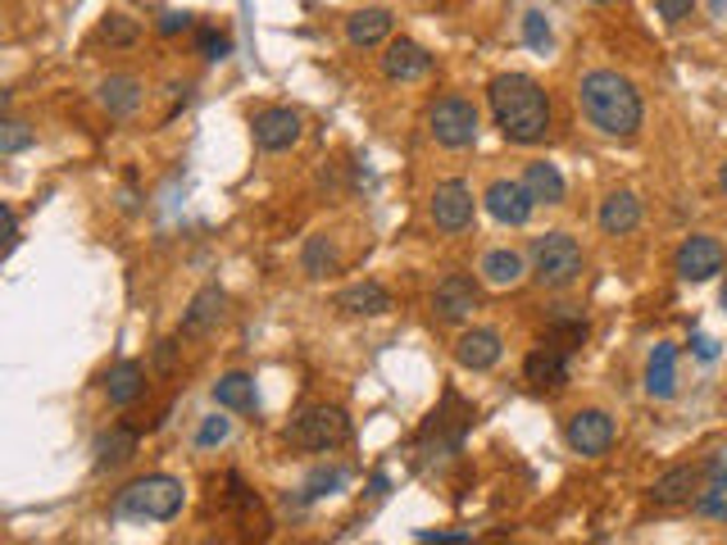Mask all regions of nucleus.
I'll use <instances>...</instances> for the list:
<instances>
[{
    "label": "nucleus",
    "instance_id": "obj_5",
    "mask_svg": "<svg viewBox=\"0 0 727 545\" xmlns=\"http://www.w3.org/2000/svg\"><path fill=\"white\" fill-rule=\"evenodd\" d=\"M287 441L300 445V450H319V454H323V450H337V445L350 441V418H346V409H337V405H310V409L287 428Z\"/></svg>",
    "mask_w": 727,
    "mask_h": 545
},
{
    "label": "nucleus",
    "instance_id": "obj_39",
    "mask_svg": "<svg viewBox=\"0 0 727 545\" xmlns=\"http://www.w3.org/2000/svg\"><path fill=\"white\" fill-rule=\"evenodd\" d=\"M695 355H701V359H714L718 350H714V341H709V337H695Z\"/></svg>",
    "mask_w": 727,
    "mask_h": 545
},
{
    "label": "nucleus",
    "instance_id": "obj_17",
    "mask_svg": "<svg viewBox=\"0 0 727 545\" xmlns=\"http://www.w3.org/2000/svg\"><path fill=\"white\" fill-rule=\"evenodd\" d=\"M386 37H391V10H378V5H369V10H355V14L346 19V42H350L355 50L382 46Z\"/></svg>",
    "mask_w": 727,
    "mask_h": 545
},
{
    "label": "nucleus",
    "instance_id": "obj_28",
    "mask_svg": "<svg viewBox=\"0 0 727 545\" xmlns=\"http://www.w3.org/2000/svg\"><path fill=\"white\" fill-rule=\"evenodd\" d=\"M132 454H137V432H128V428H114L96 441V464L101 468H124Z\"/></svg>",
    "mask_w": 727,
    "mask_h": 545
},
{
    "label": "nucleus",
    "instance_id": "obj_32",
    "mask_svg": "<svg viewBox=\"0 0 727 545\" xmlns=\"http://www.w3.org/2000/svg\"><path fill=\"white\" fill-rule=\"evenodd\" d=\"M33 146V132H27V124H19V118H5L0 124V155H19V150Z\"/></svg>",
    "mask_w": 727,
    "mask_h": 545
},
{
    "label": "nucleus",
    "instance_id": "obj_25",
    "mask_svg": "<svg viewBox=\"0 0 727 545\" xmlns=\"http://www.w3.org/2000/svg\"><path fill=\"white\" fill-rule=\"evenodd\" d=\"M109 405H118V409H128L132 401H141L146 396V369L141 363H132V359H124L118 369H109Z\"/></svg>",
    "mask_w": 727,
    "mask_h": 545
},
{
    "label": "nucleus",
    "instance_id": "obj_29",
    "mask_svg": "<svg viewBox=\"0 0 727 545\" xmlns=\"http://www.w3.org/2000/svg\"><path fill=\"white\" fill-rule=\"evenodd\" d=\"M300 264H305L310 278H323V272L332 268V246H327V236H310V241H305V255H300Z\"/></svg>",
    "mask_w": 727,
    "mask_h": 545
},
{
    "label": "nucleus",
    "instance_id": "obj_8",
    "mask_svg": "<svg viewBox=\"0 0 727 545\" xmlns=\"http://www.w3.org/2000/svg\"><path fill=\"white\" fill-rule=\"evenodd\" d=\"M564 441L578 450V454H587V460H600V454L614 445V418L604 414V409H578V414L568 418Z\"/></svg>",
    "mask_w": 727,
    "mask_h": 545
},
{
    "label": "nucleus",
    "instance_id": "obj_36",
    "mask_svg": "<svg viewBox=\"0 0 727 545\" xmlns=\"http://www.w3.org/2000/svg\"><path fill=\"white\" fill-rule=\"evenodd\" d=\"M228 50H232V42L223 33H209V27H205V33H200V55L205 59H223Z\"/></svg>",
    "mask_w": 727,
    "mask_h": 545
},
{
    "label": "nucleus",
    "instance_id": "obj_24",
    "mask_svg": "<svg viewBox=\"0 0 727 545\" xmlns=\"http://www.w3.org/2000/svg\"><path fill=\"white\" fill-rule=\"evenodd\" d=\"M523 272H528V264H523L519 251H487V255H482V282H487V287L509 291V287L523 282Z\"/></svg>",
    "mask_w": 727,
    "mask_h": 545
},
{
    "label": "nucleus",
    "instance_id": "obj_41",
    "mask_svg": "<svg viewBox=\"0 0 727 545\" xmlns=\"http://www.w3.org/2000/svg\"><path fill=\"white\" fill-rule=\"evenodd\" d=\"M718 187H723V192H727V164H723V169H718Z\"/></svg>",
    "mask_w": 727,
    "mask_h": 545
},
{
    "label": "nucleus",
    "instance_id": "obj_27",
    "mask_svg": "<svg viewBox=\"0 0 727 545\" xmlns=\"http://www.w3.org/2000/svg\"><path fill=\"white\" fill-rule=\"evenodd\" d=\"M523 187L532 192L536 205H559L564 200V177H559L555 164H545V160H536V164L523 169Z\"/></svg>",
    "mask_w": 727,
    "mask_h": 545
},
{
    "label": "nucleus",
    "instance_id": "obj_34",
    "mask_svg": "<svg viewBox=\"0 0 727 545\" xmlns=\"http://www.w3.org/2000/svg\"><path fill=\"white\" fill-rule=\"evenodd\" d=\"M228 432H232V422L228 418H205L200 422V432H196V445H219V441H228Z\"/></svg>",
    "mask_w": 727,
    "mask_h": 545
},
{
    "label": "nucleus",
    "instance_id": "obj_23",
    "mask_svg": "<svg viewBox=\"0 0 727 545\" xmlns=\"http://www.w3.org/2000/svg\"><path fill=\"white\" fill-rule=\"evenodd\" d=\"M215 405L232 409V414H255L259 396H255V378L251 373H228L215 382Z\"/></svg>",
    "mask_w": 727,
    "mask_h": 545
},
{
    "label": "nucleus",
    "instance_id": "obj_30",
    "mask_svg": "<svg viewBox=\"0 0 727 545\" xmlns=\"http://www.w3.org/2000/svg\"><path fill=\"white\" fill-rule=\"evenodd\" d=\"M137 33H141V27H137L128 14H109V19L101 23V37H105L109 46H132V42H137Z\"/></svg>",
    "mask_w": 727,
    "mask_h": 545
},
{
    "label": "nucleus",
    "instance_id": "obj_9",
    "mask_svg": "<svg viewBox=\"0 0 727 545\" xmlns=\"http://www.w3.org/2000/svg\"><path fill=\"white\" fill-rule=\"evenodd\" d=\"M482 205H487V214H492L496 223H509V228H523V223L532 219V209H536L532 192L523 187V182H509V177L492 182L487 196H482Z\"/></svg>",
    "mask_w": 727,
    "mask_h": 545
},
{
    "label": "nucleus",
    "instance_id": "obj_20",
    "mask_svg": "<svg viewBox=\"0 0 727 545\" xmlns=\"http://www.w3.org/2000/svg\"><path fill=\"white\" fill-rule=\"evenodd\" d=\"M695 509H701L705 519H727V450L714 454V464L701 482V496H695Z\"/></svg>",
    "mask_w": 727,
    "mask_h": 545
},
{
    "label": "nucleus",
    "instance_id": "obj_12",
    "mask_svg": "<svg viewBox=\"0 0 727 545\" xmlns=\"http://www.w3.org/2000/svg\"><path fill=\"white\" fill-rule=\"evenodd\" d=\"M432 73V55L423 50L418 42L401 37V42H386L382 50V78L391 82H418V78H428Z\"/></svg>",
    "mask_w": 727,
    "mask_h": 545
},
{
    "label": "nucleus",
    "instance_id": "obj_42",
    "mask_svg": "<svg viewBox=\"0 0 727 545\" xmlns=\"http://www.w3.org/2000/svg\"><path fill=\"white\" fill-rule=\"evenodd\" d=\"M714 14H727V0H714Z\"/></svg>",
    "mask_w": 727,
    "mask_h": 545
},
{
    "label": "nucleus",
    "instance_id": "obj_26",
    "mask_svg": "<svg viewBox=\"0 0 727 545\" xmlns=\"http://www.w3.org/2000/svg\"><path fill=\"white\" fill-rule=\"evenodd\" d=\"M101 105L114 114V118H128L137 105H141V82L118 73V78H105L101 82Z\"/></svg>",
    "mask_w": 727,
    "mask_h": 545
},
{
    "label": "nucleus",
    "instance_id": "obj_7",
    "mask_svg": "<svg viewBox=\"0 0 727 545\" xmlns=\"http://www.w3.org/2000/svg\"><path fill=\"white\" fill-rule=\"evenodd\" d=\"M428 209L441 232H464V228H473V187L464 177H446V182H437Z\"/></svg>",
    "mask_w": 727,
    "mask_h": 545
},
{
    "label": "nucleus",
    "instance_id": "obj_43",
    "mask_svg": "<svg viewBox=\"0 0 727 545\" xmlns=\"http://www.w3.org/2000/svg\"><path fill=\"white\" fill-rule=\"evenodd\" d=\"M596 5H610V0H596Z\"/></svg>",
    "mask_w": 727,
    "mask_h": 545
},
{
    "label": "nucleus",
    "instance_id": "obj_6",
    "mask_svg": "<svg viewBox=\"0 0 727 545\" xmlns=\"http://www.w3.org/2000/svg\"><path fill=\"white\" fill-rule=\"evenodd\" d=\"M477 109L469 105V101H460V96H446V101H437L432 109H428V132H432V141L437 146H446V150H464V146H473L477 141Z\"/></svg>",
    "mask_w": 727,
    "mask_h": 545
},
{
    "label": "nucleus",
    "instance_id": "obj_4",
    "mask_svg": "<svg viewBox=\"0 0 727 545\" xmlns=\"http://www.w3.org/2000/svg\"><path fill=\"white\" fill-rule=\"evenodd\" d=\"M532 278L551 291H564L582 278V246L568 232H545L532 241Z\"/></svg>",
    "mask_w": 727,
    "mask_h": 545
},
{
    "label": "nucleus",
    "instance_id": "obj_14",
    "mask_svg": "<svg viewBox=\"0 0 727 545\" xmlns=\"http://www.w3.org/2000/svg\"><path fill=\"white\" fill-rule=\"evenodd\" d=\"M523 378L532 382V386H551V391H559L564 382H568V350L564 346H555V341H541L528 359H523Z\"/></svg>",
    "mask_w": 727,
    "mask_h": 545
},
{
    "label": "nucleus",
    "instance_id": "obj_21",
    "mask_svg": "<svg viewBox=\"0 0 727 545\" xmlns=\"http://www.w3.org/2000/svg\"><path fill=\"white\" fill-rule=\"evenodd\" d=\"M337 310L359 314V318H378V314L391 310V295H386L382 282H355V287H346V291L337 295Z\"/></svg>",
    "mask_w": 727,
    "mask_h": 545
},
{
    "label": "nucleus",
    "instance_id": "obj_18",
    "mask_svg": "<svg viewBox=\"0 0 727 545\" xmlns=\"http://www.w3.org/2000/svg\"><path fill=\"white\" fill-rule=\"evenodd\" d=\"M701 468H691V464H682V468H669L663 477H655V487H650V496H655V505H686V500H695L701 496Z\"/></svg>",
    "mask_w": 727,
    "mask_h": 545
},
{
    "label": "nucleus",
    "instance_id": "obj_35",
    "mask_svg": "<svg viewBox=\"0 0 727 545\" xmlns=\"http://www.w3.org/2000/svg\"><path fill=\"white\" fill-rule=\"evenodd\" d=\"M655 10H659L663 23H682V19H691L695 0H655Z\"/></svg>",
    "mask_w": 727,
    "mask_h": 545
},
{
    "label": "nucleus",
    "instance_id": "obj_40",
    "mask_svg": "<svg viewBox=\"0 0 727 545\" xmlns=\"http://www.w3.org/2000/svg\"><path fill=\"white\" fill-rule=\"evenodd\" d=\"M718 305L727 310V278H723V291H718Z\"/></svg>",
    "mask_w": 727,
    "mask_h": 545
},
{
    "label": "nucleus",
    "instance_id": "obj_15",
    "mask_svg": "<svg viewBox=\"0 0 727 545\" xmlns=\"http://www.w3.org/2000/svg\"><path fill=\"white\" fill-rule=\"evenodd\" d=\"M500 332L496 327H473V332H464L460 341H454V359L464 363V369H473V373H487V369H496L500 363Z\"/></svg>",
    "mask_w": 727,
    "mask_h": 545
},
{
    "label": "nucleus",
    "instance_id": "obj_11",
    "mask_svg": "<svg viewBox=\"0 0 727 545\" xmlns=\"http://www.w3.org/2000/svg\"><path fill=\"white\" fill-rule=\"evenodd\" d=\"M714 272H723V246L705 232L686 236L682 251H678V278L682 282H709Z\"/></svg>",
    "mask_w": 727,
    "mask_h": 545
},
{
    "label": "nucleus",
    "instance_id": "obj_38",
    "mask_svg": "<svg viewBox=\"0 0 727 545\" xmlns=\"http://www.w3.org/2000/svg\"><path fill=\"white\" fill-rule=\"evenodd\" d=\"M418 541H469V532H418Z\"/></svg>",
    "mask_w": 727,
    "mask_h": 545
},
{
    "label": "nucleus",
    "instance_id": "obj_13",
    "mask_svg": "<svg viewBox=\"0 0 727 545\" xmlns=\"http://www.w3.org/2000/svg\"><path fill=\"white\" fill-rule=\"evenodd\" d=\"M432 310L441 323H464L473 310H477V287L473 278H464V272H450V278L437 282V295H432Z\"/></svg>",
    "mask_w": 727,
    "mask_h": 545
},
{
    "label": "nucleus",
    "instance_id": "obj_3",
    "mask_svg": "<svg viewBox=\"0 0 727 545\" xmlns=\"http://www.w3.org/2000/svg\"><path fill=\"white\" fill-rule=\"evenodd\" d=\"M187 505V487H182L177 477L169 473H150V477H137L132 487L118 496V509L128 513V519H150V523H169L182 513Z\"/></svg>",
    "mask_w": 727,
    "mask_h": 545
},
{
    "label": "nucleus",
    "instance_id": "obj_31",
    "mask_svg": "<svg viewBox=\"0 0 727 545\" xmlns=\"http://www.w3.org/2000/svg\"><path fill=\"white\" fill-rule=\"evenodd\" d=\"M342 487H346V468H319V473H310V482H305V500H319V496L342 491Z\"/></svg>",
    "mask_w": 727,
    "mask_h": 545
},
{
    "label": "nucleus",
    "instance_id": "obj_37",
    "mask_svg": "<svg viewBox=\"0 0 727 545\" xmlns=\"http://www.w3.org/2000/svg\"><path fill=\"white\" fill-rule=\"evenodd\" d=\"M160 33L164 37H173V33H187V27H192V14H177V10H169V14H160Z\"/></svg>",
    "mask_w": 727,
    "mask_h": 545
},
{
    "label": "nucleus",
    "instance_id": "obj_22",
    "mask_svg": "<svg viewBox=\"0 0 727 545\" xmlns=\"http://www.w3.org/2000/svg\"><path fill=\"white\" fill-rule=\"evenodd\" d=\"M636 223H642V200H636L632 192L604 196V205H600V228L604 232H610V236H627Z\"/></svg>",
    "mask_w": 727,
    "mask_h": 545
},
{
    "label": "nucleus",
    "instance_id": "obj_16",
    "mask_svg": "<svg viewBox=\"0 0 727 545\" xmlns=\"http://www.w3.org/2000/svg\"><path fill=\"white\" fill-rule=\"evenodd\" d=\"M223 310H228V295L219 287H205L196 291L192 310L182 314V337H205V332H215L223 323Z\"/></svg>",
    "mask_w": 727,
    "mask_h": 545
},
{
    "label": "nucleus",
    "instance_id": "obj_10",
    "mask_svg": "<svg viewBox=\"0 0 727 545\" xmlns=\"http://www.w3.org/2000/svg\"><path fill=\"white\" fill-rule=\"evenodd\" d=\"M300 132H305V124H300V114L287 109V105L255 114V146L268 150V155H282V150H291L300 141Z\"/></svg>",
    "mask_w": 727,
    "mask_h": 545
},
{
    "label": "nucleus",
    "instance_id": "obj_19",
    "mask_svg": "<svg viewBox=\"0 0 727 545\" xmlns=\"http://www.w3.org/2000/svg\"><path fill=\"white\" fill-rule=\"evenodd\" d=\"M646 391L655 401H669L673 391H678V346L669 341H659L650 350V363H646Z\"/></svg>",
    "mask_w": 727,
    "mask_h": 545
},
{
    "label": "nucleus",
    "instance_id": "obj_1",
    "mask_svg": "<svg viewBox=\"0 0 727 545\" xmlns=\"http://www.w3.org/2000/svg\"><path fill=\"white\" fill-rule=\"evenodd\" d=\"M487 101L496 114V128L513 146H536L551 132V101L536 78L528 73H500L487 82Z\"/></svg>",
    "mask_w": 727,
    "mask_h": 545
},
{
    "label": "nucleus",
    "instance_id": "obj_2",
    "mask_svg": "<svg viewBox=\"0 0 727 545\" xmlns=\"http://www.w3.org/2000/svg\"><path fill=\"white\" fill-rule=\"evenodd\" d=\"M578 101L582 114L591 118V128H600L604 137H632L642 128V96L614 69H591L578 86Z\"/></svg>",
    "mask_w": 727,
    "mask_h": 545
},
{
    "label": "nucleus",
    "instance_id": "obj_33",
    "mask_svg": "<svg viewBox=\"0 0 727 545\" xmlns=\"http://www.w3.org/2000/svg\"><path fill=\"white\" fill-rule=\"evenodd\" d=\"M523 42H528L532 50H551V23H545L541 10H528V14H523Z\"/></svg>",
    "mask_w": 727,
    "mask_h": 545
}]
</instances>
